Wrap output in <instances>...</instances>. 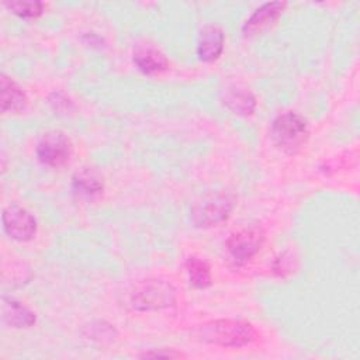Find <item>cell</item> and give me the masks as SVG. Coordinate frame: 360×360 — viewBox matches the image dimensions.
I'll return each mask as SVG.
<instances>
[{"label":"cell","instance_id":"cell-1","mask_svg":"<svg viewBox=\"0 0 360 360\" xmlns=\"http://www.w3.org/2000/svg\"><path fill=\"white\" fill-rule=\"evenodd\" d=\"M198 336L208 343L222 347H240L257 336L252 323L240 319H218L200 326Z\"/></svg>","mask_w":360,"mask_h":360},{"label":"cell","instance_id":"cell-2","mask_svg":"<svg viewBox=\"0 0 360 360\" xmlns=\"http://www.w3.org/2000/svg\"><path fill=\"white\" fill-rule=\"evenodd\" d=\"M309 135L307 121L297 112L287 111L277 115L271 124V138L285 153H297Z\"/></svg>","mask_w":360,"mask_h":360},{"label":"cell","instance_id":"cell-3","mask_svg":"<svg viewBox=\"0 0 360 360\" xmlns=\"http://www.w3.org/2000/svg\"><path fill=\"white\" fill-rule=\"evenodd\" d=\"M233 210V197L228 193H211L191 208V221L195 226H217L226 221Z\"/></svg>","mask_w":360,"mask_h":360},{"label":"cell","instance_id":"cell-4","mask_svg":"<svg viewBox=\"0 0 360 360\" xmlns=\"http://www.w3.org/2000/svg\"><path fill=\"white\" fill-rule=\"evenodd\" d=\"M174 288L162 280H148L138 284L131 295L132 307L138 311H155L173 305Z\"/></svg>","mask_w":360,"mask_h":360},{"label":"cell","instance_id":"cell-5","mask_svg":"<svg viewBox=\"0 0 360 360\" xmlns=\"http://www.w3.org/2000/svg\"><path fill=\"white\" fill-rule=\"evenodd\" d=\"M263 242V228L259 225H249L231 233L225 242V246L236 263H245L260 250Z\"/></svg>","mask_w":360,"mask_h":360},{"label":"cell","instance_id":"cell-6","mask_svg":"<svg viewBox=\"0 0 360 360\" xmlns=\"http://www.w3.org/2000/svg\"><path fill=\"white\" fill-rule=\"evenodd\" d=\"M73 148L70 139L60 131L46 132L38 142V159L51 167H59L69 162Z\"/></svg>","mask_w":360,"mask_h":360},{"label":"cell","instance_id":"cell-7","mask_svg":"<svg viewBox=\"0 0 360 360\" xmlns=\"http://www.w3.org/2000/svg\"><path fill=\"white\" fill-rule=\"evenodd\" d=\"M3 228L11 239L27 242L37 232V221L25 208L11 204L3 211Z\"/></svg>","mask_w":360,"mask_h":360},{"label":"cell","instance_id":"cell-8","mask_svg":"<svg viewBox=\"0 0 360 360\" xmlns=\"http://www.w3.org/2000/svg\"><path fill=\"white\" fill-rule=\"evenodd\" d=\"M284 7H285V3H281V1L264 3L263 6L256 8L253 14L246 20L242 28L243 34L246 37L260 34L263 30H266L271 22H274L278 18Z\"/></svg>","mask_w":360,"mask_h":360},{"label":"cell","instance_id":"cell-9","mask_svg":"<svg viewBox=\"0 0 360 360\" xmlns=\"http://www.w3.org/2000/svg\"><path fill=\"white\" fill-rule=\"evenodd\" d=\"M224 31L218 25H205L198 37L197 53L202 62L218 59L224 49Z\"/></svg>","mask_w":360,"mask_h":360},{"label":"cell","instance_id":"cell-10","mask_svg":"<svg viewBox=\"0 0 360 360\" xmlns=\"http://www.w3.org/2000/svg\"><path fill=\"white\" fill-rule=\"evenodd\" d=\"M134 63L145 75H156L169 68V60L165 53L152 45L138 46L134 52Z\"/></svg>","mask_w":360,"mask_h":360},{"label":"cell","instance_id":"cell-11","mask_svg":"<svg viewBox=\"0 0 360 360\" xmlns=\"http://www.w3.org/2000/svg\"><path fill=\"white\" fill-rule=\"evenodd\" d=\"M1 318L11 328H30L35 323V314L14 298L3 297Z\"/></svg>","mask_w":360,"mask_h":360},{"label":"cell","instance_id":"cell-12","mask_svg":"<svg viewBox=\"0 0 360 360\" xmlns=\"http://www.w3.org/2000/svg\"><path fill=\"white\" fill-rule=\"evenodd\" d=\"M27 96L24 90L8 76H0V104L3 112H18L27 105Z\"/></svg>","mask_w":360,"mask_h":360},{"label":"cell","instance_id":"cell-13","mask_svg":"<svg viewBox=\"0 0 360 360\" xmlns=\"http://www.w3.org/2000/svg\"><path fill=\"white\" fill-rule=\"evenodd\" d=\"M72 188L80 197H93L103 191V181L94 172L83 169L73 176Z\"/></svg>","mask_w":360,"mask_h":360},{"label":"cell","instance_id":"cell-14","mask_svg":"<svg viewBox=\"0 0 360 360\" xmlns=\"http://www.w3.org/2000/svg\"><path fill=\"white\" fill-rule=\"evenodd\" d=\"M225 105L239 115H250L256 107V98L252 93L240 89L228 90L224 97Z\"/></svg>","mask_w":360,"mask_h":360},{"label":"cell","instance_id":"cell-15","mask_svg":"<svg viewBox=\"0 0 360 360\" xmlns=\"http://www.w3.org/2000/svg\"><path fill=\"white\" fill-rule=\"evenodd\" d=\"M186 269L193 287L205 288L211 284V270L204 260L198 257H188L186 262Z\"/></svg>","mask_w":360,"mask_h":360},{"label":"cell","instance_id":"cell-16","mask_svg":"<svg viewBox=\"0 0 360 360\" xmlns=\"http://www.w3.org/2000/svg\"><path fill=\"white\" fill-rule=\"evenodd\" d=\"M4 6L11 10L14 14L30 18L38 17L44 11V4L37 0H22V1H6Z\"/></svg>","mask_w":360,"mask_h":360},{"label":"cell","instance_id":"cell-17","mask_svg":"<svg viewBox=\"0 0 360 360\" xmlns=\"http://www.w3.org/2000/svg\"><path fill=\"white\" fill-rule=\"evenodd\" d=\"M160 357V356H165V357H181L183 354L179 353V352H174V350H167V352H149V353H145L143 357Z\"/></svg>","mask_w":360,"mask_h":360}]
</instances>
